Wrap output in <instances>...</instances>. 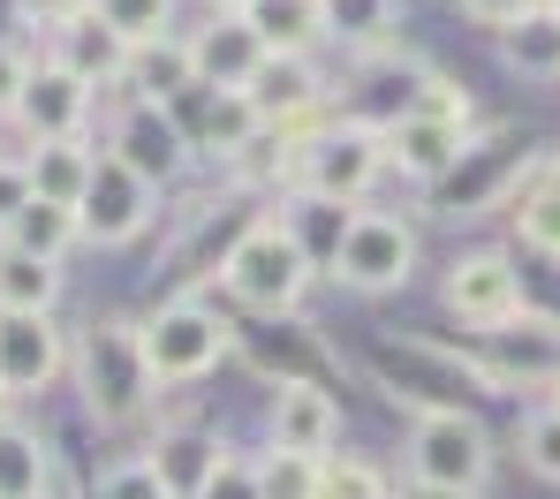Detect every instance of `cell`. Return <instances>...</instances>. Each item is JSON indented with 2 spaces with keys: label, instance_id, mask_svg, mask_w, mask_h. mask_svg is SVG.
Segmentation results:
<instances>
[{
  "label": "cell",
  "instance_id": "1",
  "mask_svg": "<svg viewBox=\"0 0 560 499\" xmlns=\"http://www.w3.org/2000/svg\"><path fill=\"white\" fill-rule=\"evenodd\" d=\"M538 167H546V144L523 136L515 121L469 129L463 159L432 182V212H440V219H492V212H515L523 190L538 182Z\"/></svg>",
  "mask_w": 560,
  "mask_h": 499
},
{
  "label": "cell",
  "instance_id": "2",
  "mask_svg": "<svg viewBox=\"0 0 560 499\" xmlns=\"http://www.w3.org/2000/svg\"><path fill=\"white\" fill-rule=\"evenodd\" d=\"M69 371H77L84 416H92L98 431H129V424L160 401V379H152V364H144L137 318H92V333L77 341Z\"/></svg>",
  "mask_w": 560,
  "mask_h": 499
},
{
  "label": "cell",
  "instance_id": "3",
  "mask_svg": "<svg viewBox=\"0 0 560 499\" xmlns=\"http://www.w3.org/2000/svg\"><path fill=\"white\" fill-rule=\"evenodd\" d=\"M311 258L295 250V235L280 227V212H250L243 235L228 242L220 258V288L228 302H243V318H280V310H303L311 296Z\"/></svg>",
  "mask_w": 560,
  "mask_h": 499
},
{
  "label": "cell",
  "instance_id": "4",
  "mask_svg": "<svg viewBox=\"0 0 560 499\" xmlns=\"http://www.w3.org/2000/svg\"><path fill=\"white\" fill-rule=\"evenodd\" d=\"M372 379L409 416H424V408H469L477 394H500L492 371L477 364V348H447V341H372Z\"/></svg>",
  "mask_w": 560,
  "mask_h": 499
},
{
  "label": "cell",
  "instance_id": "5",
  "mask_svg": "<svg viewBox=\"0 0 560 499\" xmlns=\"http://www.w3.org/2000/svg\"><path fill=\"white\" fill-rule=\"evenodd\" d=\"M469 129H477V106H469L463 84H447L440 69H432V84H424V99L409 106L394 129H386V175H409L417 190H432L455 159H463Z\"/></svg>",
  "mask_w": 560,
  "mask_h": 499
},
{
  "label": "cell",
  "instance_id": "6",
  "mask_svg": "<svg viewBox=\"0 0 560 499\" xmlns=\"http://www.w3.org/2000/svg\"><path fill=\"white\" fill-rule=\"evenodd\" d=\"M378 182H386V129H372V121L326 114L295 152V190H311V198L364 204Z\"/></svg>",
  "mask_w": 560,
  "mask_h": 499
},
{
  "label": "cell",
  "instance_id": "7",
  "mask_svg": "<svg viewBox=\"0 0 560 499\" xmlns=\"http://www.w3.org/2000/svg\"><path fill=\"white\" fill-rule=\"evenodd\" d=\"M137 333H144V364H152L160 394H167V387H197V379H212L220 356H235V318L205 310L197 296L160 302Z\"/></svg>",
  "mask_w": 560,
  "mask_h": 499
},
{
  "label": "cell",
  "instance_id": "8",
  "mask_svg": "<svg viewBox=\"0 0 560 499\" xmlns=\"http://www.w3.org/2000/svg\"><path fill=\"white\" fill-rule=\"evenodd\" d=\"M235 356L266 379V387H326L341 379V348L326 341L318 318L303 310H280V318H243L235 325Z\"/></svg>",
  "mask_w": 560,
  "mask_h": 499
},
{
  "label": "cell",
  "instance_id": "9",
  "mask_svg": "<svg viewBox=\"0 0 560 499\" xmlns=\"http://www.w3.org/2000/svg\"><path fill=\"white\" fill-rule=\"evenodd\" d=\"M492 462H500V447H492L477 408H424V416H409V477L455 485V492H485Z\"/></svg>",
  "mask_w": 560,
  "mask_h": 499
},
{
  "label": "cell",
  "instance_id": "10",
  "mask_svg": "<svg viewBox=\"0 0 560 499\" xmlns=\"http://www.w3.org/2000/svg\"><path fill=\"white\" fill-rule=\"evenodd\" d=\"M477 364L492 371L500 394H530V401L560 394V310L523 302L508 325L477 333Z\"/></svg>",
  "mask_w": 560,
  "mask_h": 499
},
{
  "label": "cell",
  "instance_id": "11",
  "mask_svg": "<svg viewBox=\"0 0 560 499\" xmlns=\"http://www.w3.org/2000/svg\"><path fill=\"white\" fill-rule=\"evenodd\" d=\"M334 281L357 288V296H394V288H409V281H417V227H409L401 212L364 204L357 227H349V242H341V258H334Z\"/></svg>",
  "mask_w": 560,
  "mask_h": 499
},
{
  "label": "cell",
  "instance_id": "12",
  "mask_svg": "<svg viewBox=\"0 0 560 499\" xmlns=\"http://www.w3.org/2000/svg\"><path fill=\"white\" fill-rule=\"evenodd\" d=\"M77 341L54 310H0V394L8 401H31L46 387H61Z\"/></svg>",
  "mask_w": 560,
  "mask_h": 499
},
{
  "label": "cell",
  "instance_id": "13",
  "mask_svg": "<svg viewBox=\"0 0 560 499\" xmlns=\"http://www.w3.org/2000/svg\"><path fill=\"white\" fill-rule=\"evenodd\" d=\"M440 296L447 310L463 318L469 333H492V325H508L515 310H523V265H515V250H463L455 265H447V281H440Z\"/></svg>",
  "mask_w": 560,
  "mask_h": 499
},
{
  "label": "cell",
  "instance_id": "14",
  "mask_svg": "<svg viewBox=\"0 0 560 499\" xmlns=\"http://www.w3.org/2000/svg\"><path fill=\"white\" fill-rule=\"evenodd\" d=\"M114 159L137 175V182H152V190H175L189 175V159H197V144L183 136V121L167 114V106H144L129 99L114 114Z\"/></svg>",
  "mask_w": 560,
  "mask_h": 499
},
{
  "label": "cell",
  "instance_id": "15",
  "mask_svg": "<svg viewBox=\"0 0 560 499\" xmlns=\"http://www.w3.org/2000/svg\"><path fill=\"white\" fill-rule=\"evenodd\" d=\"M152 182H137L114 152H98L92 167V190H84V204H77V227H84V242H98V250H121V242H137L144 227H152Z\"/></svg>",
  "mask_w": 560,
  "mask_h": 499
},
{
  "label": "cell",
  "instance_id": "16",
  "mask_svg": "<svg viewBox=\"0 0 560 499\" xmlns=\"http://www.w3.org/2000/svg\"><path fill=\"white\" fill-rule=\"evenodd\" d=\"M92 106H98L92 84L46 54V61H31V84H23V99H15L8 121H15L31 144H38V136H92Z\"/></svg>",
  "mask_w": 560,
  "mask_h": 499
},
{
  "label": "cell",
  "instance_id": "17",
  "mask_svg": "<svg viewBox=\"0 0 560 499\" xmlns=\"http://www.w3.org/2000/svg\"><path fill=\"white\" fill-rule=\"evenodd\" d=\"M243 92H250V106H258V121H280V129L334 114V84L318 76V61H311V54H266V61H258V76H250Z\"/></svg>",
  "mask_w": 560,
  "mask_h": 499
},
{
  "label": "cell",
  "instance_id": "18",
  "mask_svg": "<svg viewBox=\"0 0 560 499\" xmlns=\"http://www.w3.org/2000/svg\"><path fill=\"white\" fill-rule=\"evenodd\" d=\"M258 61H266V46H258V31H250L243 8H212V15L189 31V69H197V84L243 92V84L258 76Z\"/></svg>",
  "mask_w": 560,
  "mask_h": 499
},
{
  "label": "cell",
  "instance_id": "19",
  "mask_svg": "<svg viewBox=\"0 0 560 499\" xmlns=\"http://www.w3.org/2000/svg\"><path fill=\"white\" fill-rule=\"evenodd\" d=\"M167 114L183 121V136L205 152V159H228V152H243V144L266 129L258 106H250V92H220V84H189Z\"/></svg>",
  "mask_w": 560,
  "mask_h": 499
},
{
  "label": "cell",
  "instance_id": "20",
  "mask_svg": "<svg viewBox=\"0 0 560 499\" xmlns=\"http://www.w3.org/2000/svg\"><path fill=\"white\" fill-rule=\"evenodd\" d=\"M46 54H54L61 69H77L92 92L121 84V69H129V38H121V31H106L84 0H77V8H61V15L46 23Z\"/></svg>",
  "mask_w": 560,
  "mask_h": 499
},
{
  "label": "cell",
  "instance_id": "21",
  "mask_svg": "<svg viewBox=\"0 0 560 499\" xmlns=\"http://www.w3.org/2000/svg\"><path fill=\"white\" fill-rule=\"evenodd\" d=\"M424 84H432V61H409V54H364V76L349 84V99H341V114L349 121H372V129H394L409 106L424 99Z\"/></svg>",
  "mask_w": 560,
  "mask_h": 499
},
{
  "label": "cell",
  "instance_id": "22",
  "mask_svg": "<svg viewBox=\"0 0 560 499\" xmlns=\"http://www.w3.org/2000/svg\"><path fill=\"white\" fill-rule=\"evenodd\" d=\"M266 424H273V447L288 454H334V439H341V401L326 394V387H273V408H266Z\"/></svg>",
  "mask_w": 560,
  "mask_h": 499
},
{
  "label": "cell",
  "instance_id": "23",
  "mask_svg": "<svg viewBox=\"0 0 560 499\" xmlns=\"http://www.w3.org/2000/svg\"><path fill=\"white\" fill-rule=\"evenodd\" d=\"M357 212H364V204H341V198H311V190H288V198H280V227L295 235V250L311 258V273H334V258H341V242H349Z\"/></svg>",
  "mask_w": 560,
  "mask_h": 499
},
{
  "label": "cell",
  "instance_id": "24",
  "mask_svg": "<svg viewBox=\"0 0 560 499\" xmlns=\"http://www.w3.org/2000/svg\"><path fill=\"white\" fill-rule=\"evenodd\" d=\"M144 462L160 470V485H167L175 499H197V492H205V477L228 462V447H220V431H205V424H167V431L152 439Z\"/></svg>",
  "mask_w": 560,
  "mask_h": 499
},
{
  "label": "cell",
  "instance_id": "25",
  "mask_svg": "<svg viewBox=\"0 0 560 499\" xmlns=\"http://www.w3.org/2000/svg\"><path fill=\"white\" fill-rule=\"evenodd\" d=\"M23 167H31V198H46V204H84V190H92V167H98V152H92V136H38L31 152H23Z\"/></svg>",
  "mask_w": 560,
  "mask_h": 499
},
{
  "label": "cell",
  "instance_id": "26",
  "mask_svg": "<svg viewBox=\"0 0 560 499\" xmlns=\"http://www.w3.org/2000/svg\"><path fill=\"white\" fill-rule=\"evenodd\" d=\"M121 84H129V99L144 106H175L197 84V69H189V38H144V46H129V69H121Z\"/></svg>",
  "mask_w": 560,
  "mask_h": 499
},
{
  "label": "cell",
  "instance_id": "27",
  "mask_svg": "<svg viewBox=\"0 0 560 499\" xmlns=\"http://www.w3.org/2000/svg\"><path fill=\"white\" fill-rule=\"evenodd\" d=\"M0 499H69L61 492V462H54V439L8 424L0 431Z\"/></svg>",
  "mask_w": 560,
  "mask_h": 499
},
{
  "label": "cell",
  "instance_id": "28",
  "mask_svg": "<svg viewBox=\"0 0 560 499\" xmlns=\"http://www.w3.org/2000/svg\"><path fill=\"white\" fill-rule=\"evenodd\" d=\"M318 23L334 46H349L364 61V54H386L401 38V0H318Z\"/></svg>",
  "mask_w": 560,
  "mask_h": 499
},
{
  "label": "cell",
  "instance_id": "29",
  "mask_svg": "<svg viewBox=\"0 0 560 499\" xmlns=\"http://www.w3.org/2000/svg\"><path fill=\"white\" fill-rule=\"evenodd\" d=\"M500 61H508V76H523V84H560V15L546 0H538L523 23L500 31Z\"/></svg>",
  "mask_w": 560,
  "mask_h": 499
},
{
  "label": "cell",
  "instance_id": "30",
  "mask_svg": "<svg viewBox=\"0 0 560 499\" xmlns=\"http://www.w3.org/2000/svg\"><path fill=\"white\" fill-rule=\"evenodd\" d=\"M0 242H8V250H23V258H54V265H61V258L84 242V227H77V212H69V204L31 198L8 227H0Z\"/></svg>",
  "mask_w": 560,
  "mask_h": 499
},
{
  "label": "cell",
  "instance_id": "31",
  "mask_svg": "<svg viewBox=\"0 0 560 499\" xmlns=\"http://www.w3.org/2000/svg\"><path fill=\"white\" fill-rule=\"evenodd\" d=\"M515 242L560 265V152H546L538 182L523 190V204H515Z\"/></svg>",
  "mask_w": 560,
  "mask_h": 499
},
{
  "label": "cell",
  "instance_id": "32",
  "mask_svg": "<svg viewBox=\"0 0 560 499\" xmlns=\"http://www.w3.org/2000/svg\"><path fill=\"white\" fill-rule=\"evenodd\" d=\"M243 15H250V31H258L266 54H311V46L326 38L318 0H250Z\"/></svg>",
  "mask_w": 560,
  "mask_h": 499
},
{
  "label": "cell",
  "instance_id": "33",
  "mask_svg": "<svg viewBox=\"0 0 560 499\" xmlns=\"http://www.w3.org/2000/svg\"><path fill=\"white\" fill-rule=\"evenodd\" d=\"M54 302H61V265L0 242V310H54Z\"/></svg>",
  "mask_w": 560,
  "mask_h": 499
},
{
  "label": "cell",
  "instance_id": "34",
  "mask_svg": "<svg viewBox=\"0 0 560 499\" xmlns=\"http://www.w3.org/2000/svg\"><path fill=\"white\" fill-rule=\"evenodd\" d=\"M515 454H523V470H530V477L560 485V401L553 394L523 408V424H515Z\"/></svg>",
  "mask_w": 560,
  "mask_h": 499
},
{
  "label": "cell",
  "instance_id": "35",
  "mask_svg": "<svg viewBox=\"0 0 560 499\" xmlns=\"http://www.w3.org/2000/svg\"><path fill=\"white\" fill-rule=\"evenodd\" d=\"M318 485H326V462H318V454L266 447V462H258V492L266 499H318Z\"/></svg>",
  "mask_w": 560,
  "mask_h": 499
},
{
  "label": "cell",
  "instance_id": "36",
  "mask_svg": "<svg viewBox=\"0 0 560 499\" xmlns=\"http://www.w3.org/2000/svg\"><path fill=\"white\" fill-rule=\"evenodd\" d=\"M106 31H121L129 46H144V38H167L175 31V0H84Z\"/></svg>",
  "mask_w": 560,
  "mask_h": 499
},
{
  "label": "cell",
  "instance_id": "37",
  "mask_svg": "<svg viewBox=\"0 0 560 499\" xmlns=\"http://www.w3.org/2000/svg\"><path fill=\"white\" fill-rule=\"evenodd\" d=\"M318 499H394V477H386L378 462H357V454H326Z\"/></svg>",
  "mask_w": 560,
  "mask_h": 499
},
{
  "label": "cell",
  "instance_id": "38",
  "mask_svg": "<svg viewBox=\"0 0 560 499\" xmlns=\"http://www.w3.org/2000/svg\"><path fill=\"white\" fill-rule=\"evenodd\" d=\"M98 499H175L160 485V470L144 462V454H129V462H114L106 477H98Z\"/></svg>",
  "mask_w": 560,
  "mask_h": 499
},
{
  "label": "cell",
  "instance_id": "39",
  "mask_svg": "<svg viewBox=\"0 0 560 499\" xmlns=\"http://www.w3.org/2000/svg\"><path fill=\"white\" fill-rule=\"evenodd\" d=\"M197 499H266L258 492V462H243V454H228L212 477H205V492Z\"/></svg>",
  "mask_w": 560,
  "mask_h": 499
},
{
  "label": "cell",
  "instance_id": "40",
  "mask_svg": "<svg viewBox=\"0 0 560 499\" xmlns=\"http://www.w3.org/2000/svg\"><path fill=\"white\" fill-rule=\"evenodd\" d=\"M23 204H31V167H23V152H0V227H8Z\"/></svg>",
  "mask_w": 560,
  "mask_h": 499
},
{
  "label": "cell",
  "instance_id": "41",
  "mask_svg": "<svg viewBox=\"0 0 560 499\" xmlns=\"http://www.w3.org/2000/svg\"><path fill=\"white\" fill-rule=\"evenodd\" d=\"M455 8H463L469 23H485V31L500 38V31H508V23H523V15H530L538 0H455Z\"/></svg>",
  "mask_w": 560,
  "mask_h": 499
},
{
  "label": "cell",
  "instance_id": "42",
  "mask_svg": "<svg viewBox=\"0 0 560 499\" xmlns=\"http://www.w3.org/2000/svg\"><path fill=\"white\" fill-rule=\"evenodd\" d=\"M23 84H31V46H0V114H15Z\"/></svg>",
  "mask_w": 560,
  "mask_h": 499
},
{
  "label": "cell",
  "instance_id": "43",
  "mask_svg": "<svg viewBox=\"0 0 560 499\" xmlns=\"http://www.w3.org/2000/svg\"><path fill=\"white\" fill-rule=\"evenodd\" d=\"M394 499H477V492H455V485H424V477H401Z\"/></svg>",
  "mask_w": 560,
  "mask_h": 499
},
{
  "label": "cell",
  "instance_id": "44",
  "mask_svg": "<svg viewBox=\"0 0 560 499\" xmlns=\"http://www.w3.org/2000/svg\"><path fill=\"white\" fill-rule=\"evenodd\" d=\"M23 23H31L23 0H0V46H23Z\"/></svg>",
  "mask_w": 560,
  "mask_h": 499
},
{
  "label": "cell",
  "instance_id": "45",
  "mask_svg": "<svg viewBox=\"0 0 560 499\" xmlns=\"http://www.w3.org/2000/svg\"><path fill=\"white\" fill-rule=\"evenodd\" d=\"M212 8H250V0H212Z\"/></svg>",
  "mask_w": 560,
  "mask_h": 499
},
{
  "label": "cell",
  "instance_id": "46",
  "mask_svg": "<svg viewBox=\"0 0 560 499\" xmlns=\"http://www.w3.org/2000/svg\"><path fill=\"white\" fill-rule=\"evenodd\" d=\"M0 431H8V394H0Z\"/></svg>",
  "mask_w": 560,
  "mask_h": 499
},
{
  "label": "cell",
  "instance_id": "47",
  "mask_svg": "<svg viewBox=\"0 0 560 499\" xmlns=\"http://www.w3.org/2000/svg\"><path fill=\"white\" fill-rule=\"evenodd\" d=\"M546 8H553V15H560V0H546Z\"/></svg>",
  "mask_w": 560,
  "mask_h": 499
},
{
  "label": "cell",
  "instance_id": "48",
  "mask_svg": "<svg viewBox=\"0 0 560 499\" xmlns=\"http://www.w3.org/2000/svg\"><path fill=\"white\" fill-rule=\"evenodd\" d=\"M553 401H560V394H553Z\"/></svg>",
  "mask_w": 560,
  "mask_h": 499
}]
</instances>
